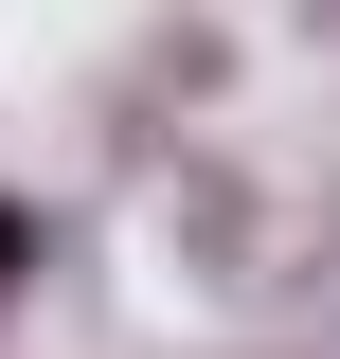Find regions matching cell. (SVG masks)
<instances>
[{
    "mask_svg": "<svg viewBox=\"0 0 340 359\" xmlns=\"http://www.w3.org/2000/svg\"><path fill=\"white\" fill-rule=\"evenodd\" d=\"M18 269H36V216H18V198H0V287H18Z\"/></svg>",
    "mask_w": 340,
    "mask_h": 359,
    "instance_id": "obj_1",
    "label": "cell"
}]
</instances>
